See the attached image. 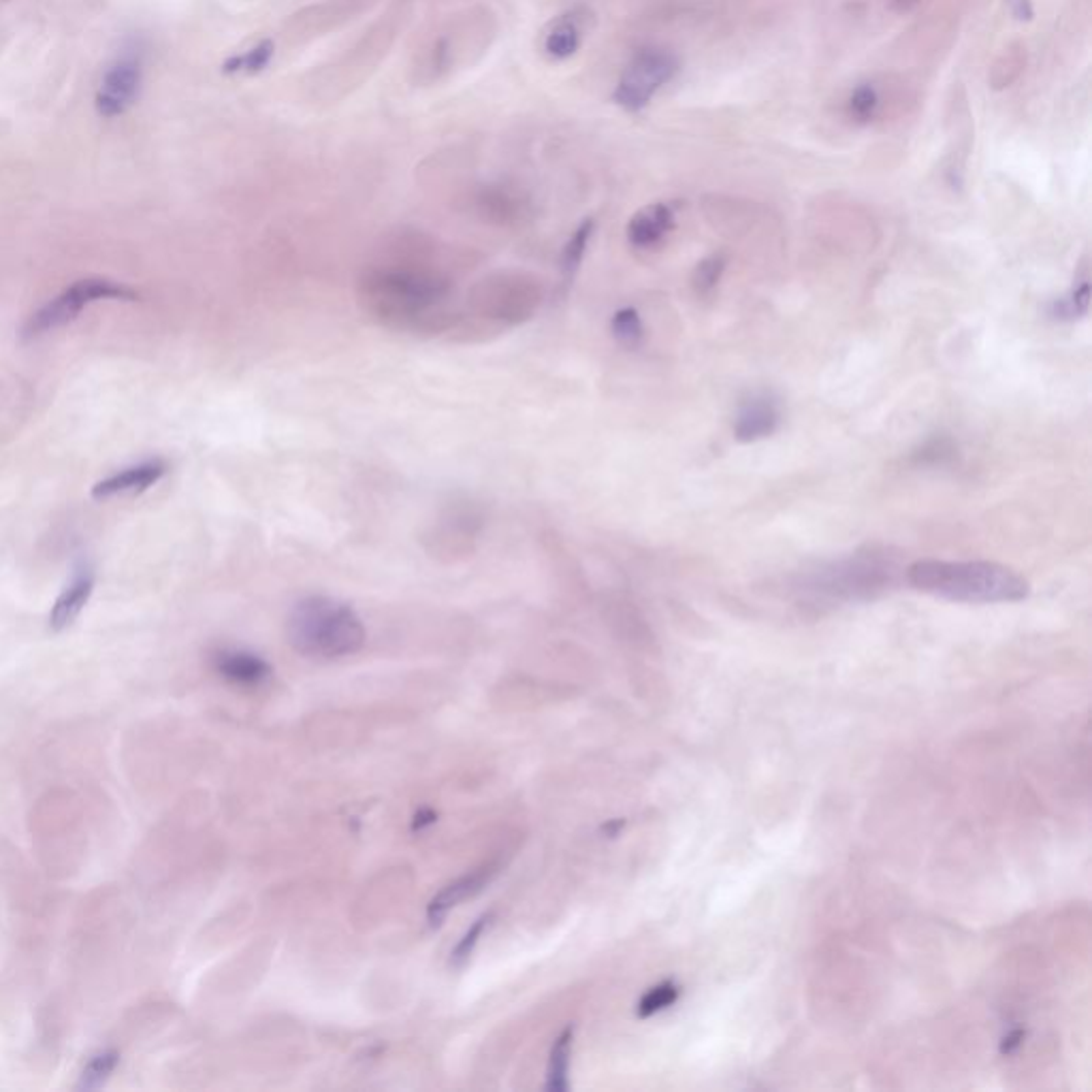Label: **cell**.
I'll list each match as a JSON object with an SVG mask.
<instances>
[{
	"label": "cell",
	"instance_id": "cell-1",
	"mask_svg": "<svg viewBox=\"0 0 1092 1092\" xmlns=\"http://www.w3.org/2000/svg\"><path fill=\"white\" fill-rule=\"evenodd\" d=\"M359 301L380 325L412 333H442L457 322L454 284L422 261L378 263L359 280Z\"/></svg>",
	"mask_w": 1092,
	"mask_h": 1092
},
{
	"label": "cell",
	"instance_id": "cell-2",
	"mask_svg": "<svg viewBox=\"0 0 1092 1092\" xmlns=\"http://www.w3.org/2000/svg\"><path fill=\"white\" fill-rule=\"evenodd\" d=\"M909 583L916 589L968 604L1020 602L1028 583L1016 570L990 561H939L922 559L909 568Z\"/></svg>",
	"mask_w": 1092,
	"mask_h": 1092
},
{
	"label": "cell",
	"instance_id": "cell-3",
	"mask_svg": "<svg viewBox=\"0 0 1092 1092\" xmlns=\"http://www.w3.org/2000/svg\"><path fill=\"white\" fill-rule=\"evenodd\" d=\"M291 647L312 659H340L354 655L368 641L366 625L350 604L310 595L299 600L286 619Z\"/></svg>",
	"mask_w": 1092,
	"mask_h": 1092
},
{
	"label": "cell",
	"instance_id": "cell-4",
	"mask_svg": "<svg viewBox=\"0 0 1092 1092\" xmlns=\"http://www.w3.org/2000/svg\"><path fill=\"white\" fill-rule=\"evenodd\" d=\"M542 284L523 271H500L482 278L468 295V308L489 320L517 325L530 320L542 303Z\"/></svg>",
	"mask_w": 1092,
	"mask_h": 1092
},
{
	"label": "cell",
	"instance_id": "cell-5",
	"mask_svg": "<svg viewBox=\"0 0 1092 1092\" xmlns=\"http://www.w3.org/2000/svg\"><path fill=\"white\" fill-rule=\"evenodd\" d=\"M139 293L109 278H86L67 286L30 316L22 329L26 340H35L79 318L97 301H137Z\"/></svg>",
	"mask_w": 1092,
	"mask_h": 1092
},
{
	"label": "cell",
	"instance_id": "cell-6",
	"mask_svg": "<svg viewBox=\"0 0 1092 1092\" xmlns=\"http://www.w3.org/2000/svg\"><path fill=\"white\" fill-rule=\"evenodd\" d=\"M679 71V58L661 47H647L636 52L623 69L613 99L625 111L645 109L659 90L671 83Z\"/></svg>",
	"mask_w": 1092,
	"mask_h": 1092
},
{
	"label": "cell",
	"instance_id": "cell-7",
	"mask_svg": "<svg viewBox=\"0 0 1092 1092\" xmlns=\"http://www.w3.org/2000/svg\"><path fill=\"white\" fill-rule=\"evenodd\" d=\"M143 86V56L139 49H125L107 65L97 97L95 109L101 117L113 120L125 115L139 99Z\"/></svg>",
	"mask_w": 1092,
	"mask_h": 1092
},
{
	"label": "cell",
	"instance_id": "cell-8",
	"mask_svg": "<svg viewBox=\"0 0 1092 1092\" xmlns=\"http://www.w3.org/2000/svg\"><path fill=\"white\" fill-rule=\"evenodd\" d=\"M500 868H502L500 862H487V864H482V866L470 871L468 875L454 879V882L448 884L446 888H442L432 898V902L428 907L430 924L434 928L440 926L454 907L462 905L464 900L476 896L478 892H482L484 888H487V884L500 873Z\"/></svg>",
	"mask_w": 1092,
	"mask_h": 1092
},
{
	"label": "cell",
	"instance_id": "cell-9",
	"mask_svg": "<svg viewBox=\"0 0 1092 1092\" xmlns=\"http://www.w3.org/2000/svg\"><path fill=\"white\" fill-rule=\"evenodd\" d=\"M169 472L167 464L163 459H147L137 466L120 470L103 480H99L93 487L95 500H109L115 496H137L159 484L165 474Z\"/></svg>",
	"mask_w": 1092,
	"mask_h": 1092
},
{
	"label": "cell",
	"instance_id": "cell-10",
	"mask_svg": "<svg viewBox=\"0 0 1092 1092\" xmlns=\"http://www.w3.org/2000/svg\"><path fill=\"white\" fill-rule=\"evenodd\" d=\"M216 673L237 687H261L265 685L273 671L271 663L246 649H220L214 655Z\"/></svg>",
	"mask_w": 1092,
	"mask_h": 1092
},
{
	"label": "cell",
	"instance_id": "cell-11",
	"mask_svg": "<svg viewBox=\"0 0 1092 1092\" xmlns=\"http://www.w3.org/2000/svg\"><path fill=\"white\" fill-rule=\"evenodd\" d=\"M675 229V209L669 203H653L636 211L627 223V241L639 250L659 246Z\"/></svg>",
	"mask_w": 1092,
	"mask_h": 1092
},
{
	"label": "cell",
	"instance_id": "cell-12",
	"mask_svg": "<svg viewBox=\"0 0 1092 1092\" xmlns=\"http://www.w3.org/2000/svg\"><path fill=\"white\" fill-rule=\"evenodd\" d=\"M95 570L90 566H79L73 574L71 583L65 587V591L58 595V600L52 606L49 613V627L54 632L67 629L86 609V604L95 591Z\"/></svg>",
	"mask_w": 1092,
	"mask_h": 1092
},
{
	"label": "cell",
	"instance_id": "cell-13",
	"mask_svg": "<svg viewBox=\"0 0 1092 1092\" xmlns=\"http://www.w3.org/2000/svg\"><path fill=\"white\" fill-rule=\"evenodd\" d=\"M781 412L779 404L760 393V396H751L739 410L737 422H735V434L741 442H755L769 438L779 428Z\"/></svg>",
	"mask_w": 1092,
	"mask_h": 1092
},
{
	"label": "cell",
	"instance_id": "cell-14",
	"mask_svg": "<svg viewBox=\"0 0 1092 1092\" xmlns=\"http://www.w3.org/2000/svg\"><path fill=\"white\" fill-rule=\"evenodd\" d=\"M583 18L579 11H568L555 20L549 22L542 33V52L546 58L561 63V60L572 58L583 45Z\"/></svg>",
	"mask_w": 1092,
	"mask_h": 1092
},
{
	"label": "cell",
	"instance_id": "cell-15",
	"mask_svg": "<svg viewBox=\"0 0 1092 1092\" xmlns=\"http://www.w3.org/2000/svg\"><path fill=\"white\" fill-rule=\"evenodd\" d=\"M572 1048H574V1028H564L555 1039L549 1065H546V1090L568 1092L570 1090V1065H572Z\"/></svg>",
	"mask_w": 1092,
	"mask_h": 1092
},
{
	"label": "cell",
	"instance_id": "cell-16",
	"mask_svg": "<svg viewBox=\"0 0 1092 1092\" xmlns=\"http://www.w3.org/2000/svg\"><path fill=\"white\" fill-rule=\"evenodd\" d=\"M273 56H276V43H273V39H261L250 49L229 56L223 63V73L225 75H239V73L259 75L271 65Z\"/></svg>",
	"mask_w": 1092,
	"mask_h": 1092
},
{
	"label": "cell",
	"instance_id": "cell-17",
	"mask_svg": "<svg viewBox=\"0 0 1092 1092\" xmlns=\"http://www.w3.org/2000/svg\"><path fill=\"white\" fill-rule=\"evenodd\" d=\"M595 233V220L593 218H585L579 227L574 229V233L568 237V241L561 248V254H559V269L564 273V278L570 282L574 280L576 271L581 269L583 261H585V254H587V248L591 244V237Z\"/></svg>",
	"mask_w": 1092,
	"mask_h": 1092
},
{
	"label": "cell",
	"instance_id": "cell-18",
	"mask_svg": "<svg viewBox=\"0 0 1092 1092\" xmlns=\"http://www.w3.org/2000/svg\"><path fill=\"white\" fill-rule=\"evenodd\" d=\"M847 115L856 125H868L882 109V95L873 83H860L847 99Z\"/></svg>",
	"mask_w": 1092,
	"mask_h": 1092
},
{
	"label": "cell",
	"instance_id": "cell-19",
	"mask_svg": "<svg viewBox=\"0 0 1092 1092\" xmlns=\"http://www.w3.org/2000/svg\"><path fill=\"white\" fill-rule=\"evenodd\" d=\"M679 996H681V986L673 980H666L643 994V998L639 1000V1008H636V1014H639V1018H651L663 1010L673 1008L679 1000Z\"/></svg>",
	"mask_w": 1092,
	"mask_h": 1092
},
{
	"label": "cell",
	"instance_id": "cell-20",
	"mask_svg": "<svg viewBox=\"0 0 1092 1092\" xmlns=\"http://www.w3.org/2000/svg\"><path fill=\"white\" fill-rule=\"evenodd\" d=\"M611 331H613V338L621 346H627V348H636L645 338L643 318L634 308L617 310L611 320Z\"/></svg>",
	"mask_w": 1092,
	"mask_h": 1092
},
{
	"label": "cell",
	"instance_id": "cell-21",
	"mask_svg": "<svg viewBox=\"0 0 1092 1092\" xmlns=\"http://www.w3.org/2000/svg\"><path fill=\"white\" fill-rule=\"evenodd\" d=\"M1024 49L1022 47H1010L1003 56H1000L992 71H990V83L992 88L1000 90V88H1008L1024 69Z\"/></svg>",
	"mask_w": 1092,
	"mask_h": 1092
},
{
	"label": "cell",
	"instance_id": "cell-22",
	"mask_svg": "<svg viewBox=\"0 0 1092 1092\" xmlns=\"http://www.w3.org/2000/svg\"><path fill=\"white\" fill-rule=\"evenodd\" d=\"M493 920H496V914H493V912L482 914V916H480V918L468 928V932L459 939V944L454 946V950L450 952V962H452L454 966H462V964H466V962L470 960V956L474 954V950H476V946H478V942H480V936L489 930V926L493 924Z\"/></svg>",
	"mask_w": 1092,
	"mask_h": 1092
},
{
	"label": "cell",
	"instance_id": "cell-23",
	"mask_svg": "<svg viewBox=\"0 0 1092 1092\" xmlns=\"http://www.w3.org/2000/svg\"><path fill=\"white\" fill-rule=\"evenodd\" d=\"M1088 303H1090V286H1088V282H1084V284H1082L1080 288H1076L1069 297L1058 299V301L1054 303L1052 316L1063 318V320H1071V318H1078V316H1086V312H1088Z\"/></svg>",
	"mask_w": 1092,
	"mask_h": 1092
},
{
	"label": "cell",
	"instance_id": "cell-24",
	"mask_svg": "<svg viewBox=\"0 0 1092 1092\" xmlns=\"http://www.w3.org/2000/svg\"><path fill=\"white\" fill-rule=\"evenodd\" d=\"M115 1063H117V1054L115 1052H101L97 1054L90 1063L86 1065L83 1073H81V1082L79 1086L81 1088H99L107 1076L115 1069Z\"/></svg>",
	"mask_w": 1092,
	"mask_h": 1092
},
{
	"label": "cell",
	"instance_id": "cell-25",
	"mask_svg": "<svg viewBox=\"0 0 1092 1092\" xmlns=\"http://www.w3.org/2000/svg\"><path fill=\"white\" fill-rule=\"evenodd\" d=\"M723 267H725V257L723 254H713V257L705 259L703 263H697L695 273H693L695 291L697 293H709L719 282Z\"/></svg>",
	"mask_w": 1092,
	"mask_h": 1092
},
{
	"label": "cell",
	"instance_id": "cell-26",
	"mask_svg": "<svg viewBox=\"0 0 1092 1092\" xmlns=\"http://www.w3.org/2000/svg\"><path fill=\"white\" fill-rule=\"evenodd\" d=\"M1010 7L1018 22L1033 20V0H1010Z\"/></svg>",
	"mask_w": 1092,
	"mask_h": 1092
},
{
	"label": "cell",
	"instance_id": "cell-27",
	"mask_svg": "<svg viewBox=\"0 0 1092 1092\" xmlns=\"http://www.w3.org/2000/svg\"><path fill=\"white\" fill-rule=\"evenodd\" d=\"M436 817H438L436 811H432V809H420V811L414 815L412 830H414V832H416V830L420 832V830H424V828L434 826V824H436Z\"/></svg>",
	"mask_w": 1092,
	"mask_h": 1092
},
{
	"label": "cell",
	"instance_id": "cell-28",
	"mask_svg": "<svg viewBox=\"0 0 1092 1092\" xmlns=\"http://www.w3.org/2000/svg\"><path fill=\"white\" fill-rule=\"evenodd\" d=\"M1022 1042H1024V1030H1020V1028H1018V1030H1012V1033L1003 1039V1046H1000V1052H1003V1054H1012V1052H1016V1050L1022 1046Z\"/></svg>",
	"mask_w": 1092,
	"mask_h": 1092
},
{
	"label": "cell",
	"instance_id": "cell-29",
	"mask_svg": "<svg viewBox=\"0 0 1092 1092\" xmlns=\"http://www.w3.org/2000/svg\"><path fill=\"white\" fill-rule=\"evenodd\" d=\"M920 3L922 0H890V7L894 13L905 15V13H912Z\"/></svg>",
	"mask_w": 1092,
	"mask_h": 1092
}]
</instances>
